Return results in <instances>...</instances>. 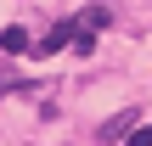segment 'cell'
Here are the masks:
<instances>
[{"label":"cell","instance_id":"3","mask_svg":"<svg viewBox=\"0 0 152 146\" xmlns=\"http://www.w3.org/2000/svg\"><path fill=\"white\" fill-rule=\"evenodd\" d=\"M107 23H113V17H107V11H102V6H90V11H85V17H79V28H90V34H102V28H107Z\"/></svg>","mask_w":152,"mask_h":146},{"label":"cell","instance_id":"1","mask_svg":"<svg viewBox=\"0 0 152 146\" xmlns=\"http://www.w3.org/2000/svg\"><path fill=\"white\" fill-rule=\"evenodd\" d=\"M73 34H79V17H62V23H51V34L34 45V56H51V51H56V45H68Z\"/></svg>","mask_w":152,"mask_h":146},{"label":"cell","instance_id":"4","mask_svg":"<svg viewBox=\"0 0 152 146\" xmlns=\"http://www.w3.org/2000/svg\"><path fill=\"white\" fill-rule=\"evenodd\" d=\"M130 146H152V129H135V135H130Z\"/></svg>","mask_w":152,"mask_h":146},{"label":"cell","instance_id":"2","mask_svg":"<svg viewBox=\"0 0 152 146\" xmlns=\"http://www.w3.org/2000/svg\"><path fill=\"white\" fill-rule=\"evenodd\" d=\"M0 51H11V56L28 51V34H23V28H0Z\"/></svg>","mask_w":152,"mask_h":146}]
</instances>
